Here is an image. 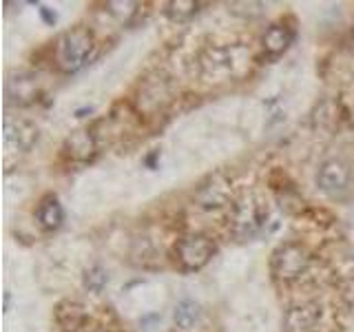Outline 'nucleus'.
I'll return each mask as SVG.
<instances>
[{
    "mask_svg": "<svg viewBox=\"0 0 354 332\" xmlns=\"http://www.w3.org/2000/svg\"><path fill=\"white\" fill-rule=\"evenodd\" d=\"M40 131L33 122L25 120V118H5V142L9 149L27 153L33 144L38 142Z\"/></svg>",
    "mask_w": 354,
    "mask_h": 332,
    "instance_id": "7",
    "label": "nucleus"
},
{
    "mask_svg": "<svg viewBox=\"0 0 354 332\" xmlns=\"http://www.w3.org/2000/svg\"><path fill=\"white\" fill-rule=\"evenodd\" d=\"M228 199V184H213V186H202L197 193V202L202 208H217L226 204Z\"/></svg>",
    "mask_w": 354,
    "mask_h": 332,
    "instance_id": "13",
    "label": "nucleus"
},
{
    "mask_svg": "<svg viewBox=\"0 0 354 332\" xmlns=\"http://www.w3.org/2000/svg\"><path fill=\"white\" fill-rule=\"evenodd\" d=\"M36 219L40 228L44 230H58L64 221V208L60 204L58 195L53 193H47L40 202H38V208H36Z\"/></svg>",
    "mask_w": 354,
    "mask_h": 332,
    "instance_id": "11",
    "label": "nucleus"
},
{
    "mask_svg": "<svg viewBox=\"0 0 354 332\" xmlns=\"http://www.w3.org/2000/svg\"><path fill=\"white\" fill-rule=\"evenodd\" d=\"M140 3H109L106 9L111 16H115L120 22H124V25H131L133 18L140 14Z\"/></svg>",
    "mask_w": 354,
    "mask_h": 332,
    "instance_id": "17",
    "label": "nucleus"
},
{
    "mask_svg": "<svg viewBox=\"0 0 354 332\" xmlns=\"http://www.w3.org/2000/svg\"><path fill=\"white\" fill-rule=\"evenodd\" d=\"M295 36H297L295 25L281 18V20L272 22V25L263 31L261 49H263L266 55H268V58H279V55L286 53L288 47L295 42Z\"/></svg>",
    "mask_w": 354,
    "mask_h": 332,
    "instance_id": "9",
    "label": "nucleus"
},
{
    "mask_svg": "<svg viewBox=\"0 0 354 332\" xmlns=\"http://www.w3.org/2000/svg\"><path fill=\"white\" fill-rule=\"evenodd\" d=\"M53 317L64 332H80L88 324V310L80 302H71V299H64L55 306Z\"/></svg>",
    "mask_w": 354,
    "mask_h": 332,
    "instance_id": "10",
    "label": "nucleus"
},
{
    "mask_svg": "<svg viewBox=\"0 0 354 332\" xmlns=\"http://www.w3.org/2000/svg\"><path fill=\"white\" fill-rule=\"evenodd\" d=\"M268 219V206L261 197L246 193L232 202L230 208V232L237 239H250L261 230Z\"/></svg>",
    "mask_w": 354,
    "mask_h": 332,
    "instance_id": "3",
    "label": "nucleus"
},
{
    "mask_svg": "<svg viewBox=\"0 0 354 332\" xmlns=\"http://www.w3.org/2000/svg\"><path fill=\"white\" fill-rule=\"evenodd\" d=\"M321 315H324V310L315 302H306L288 308V313L283 317V332H317Z\"/></svg>",
    "mask_w": 354,
    "mask_h": 332,
    "instance_id": "6",
    "label": "nucleus"
},
{
    "mask_svg": "<svg viewBox=\"0 0 354 332\" xmlns=\"http://www.w3.org/2000/svg\"><path fill=\"white\" fill-rule=\"evenodd\" d=\"M173 319H175L177 328L191 330L197 324V319H199V306L195 302H191V299H182V302L175 306Z\"/></svg>",
    "mask_w": 354,
    "mask_h": 332,
    "instance_id": "14",
    "label": "nucleus"
},
{
    "mask_svg": "<svg viewBox=\"0 0 354 332\" xmlns=\"http://www.w3.org/2000/svg\"><path fill=\"white\" fill-rule=\"evenodd\" d=\"M313 266V252L299 241H286L277 246L270 255V273L277 282L292 284L310 270Z\"/></svg>",
    "mask_w": 354,
    "mask_h": 332,
    "instance_id": "2",
    "label": "nucleus"
},
{
    "mask_svg": "<svg viewBox=\"0 0 354 332\" xmlns=\"http://www.w3.org/2000/svg\"><path fill=\"white\" fill-rule=\"evenodd\" d=\"M93 47H95L93 31L84 25H77L62 31L58 40L53 42L51 60L60 73H75L88 62Z\"/></svg>",
    "mask_w": 354,
    "mask_h": 332,
    "instance_id": "1",
    "label": "nucleus"
},
{
    "mask_svg": "<svg viewBox=\"0 0 354 332\" xmlns=\"http://www.w3.org/2000/svg\"><path fill=\"white\" fill-rule=\"evenodd\" d=\"M64 158H69L75 164H86L97 155V138L91 129H77L64 140L62 147Z\"/></svg>",
    "mask_w": 354,
    "mask_h": 332,
    "instance_id": "8",
    "label": "nucleus"
},
{
    "mask_svg": "<svg viewBox=\"0 0 354 332\" xmlns=\"http://www.w3.org/2000/svg\"><path fill=\"white\" fill-rule=\"evenodd\" d=\"M352 171L350 166L343 160H328L321 164V169L317 173V186L328 195H341L348 191L350 186Z\"/></svg>",
    "mask_w": 354,
    "mask_h": 332,
    "instance_id": "5",
    "label": "nucleus"
},
{
    "mask_svg": "<svg viewBox=\"0 0 354 332\" xmlns=\"http://www.w3.org/2000/svg\"><path fill=\"white\" fill-rule=\"evenodd\" d=\"M215 255V241L206 235H184L175 241L173 246V259L177 268L184 273H195L213 259Z\"/></svg>",
    "mask_w": 354,
    "mask_h": 332,
    "instance_id": "4",
    "label": "nucleus"
},
{
    "mask_svg": "<svg viewBox=\"0 0 354 332\" xmlns=\"http://www.w3.org/2000/svg\"><path fill=\"white\" fill-rule=\"evenodd\" d=\"M339 122H341V107L335 100H324L319 102L313 111V124L319 131H326L332 133L335 129H339Z\"/></svg>",
    "mask_w": 354,
    "mask_h": 332,
    "instance_id": "12",
    "label": "nucleus"
},
{
    "mask_svg": "<svg viewBox=\"0 0 354 332\" xmlns=\"http://www.w3.org/2000/svg\"><path fill=\"white\" fill-rule=\"evenodd\" d=\"M199 3L195 0H173V3H166V16L173 20H186L197 14Z\"/></svg>",
    "mask_w": 354,
    "mask_h": 332,
    "instance_id": "15",
    "label": "nucleus"
},
{
    "mask_svg": "<svg viewBox=\"0 0 354 332\" xmlns=\"http://www.w3.org/2000/svg\"><path fill=\"white\" fill-rule=\"evenodd\" d=\"M352 40H354V25H352Z\"/></svg>",
    "mask_w": 354,
    "mask_h": 332,
    "instance_id": "18",
    "label": "nucleus"
},
{
    "mask_svg": "<svg viewBox=\"0 0 354 332\" xmlns=\"http://www.w3.org/2000/svg\"><path fill=\"white\" fill-rule=\"evenodd\" d=\"M109 282V275L102 266H91L88 270H84V277H82V284L88 293H102L104 286Z\"/></svg>",
    "mask_w": 354,
    "mask_h": 332,
    "instance_id": "16",
    "label": "nucleus"
}]
</instances>
